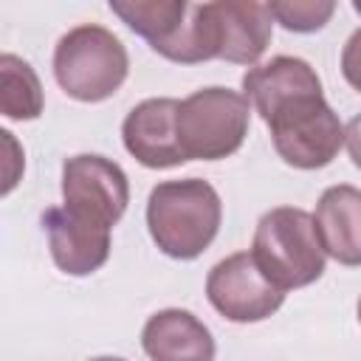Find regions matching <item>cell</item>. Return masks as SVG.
<instances>
[{"mask_svg":"<svg viewBox=\"0 0 361 361\" xmlns=\"http://www.w3.org/2000/svg\"><path fill=\"white\" fill-rule=\"evenodd\" d=\"M243 96L271 130L276 155L293 169L327 166L341 144L344 127L322 93V79L302 56L279 54L243 76Z\"/></svg>","mask_w":361,"mask_h":361,"instance_id":"cell-1","label":"cell"},{"mask_svg":"<svg viewBox=\"0 0 361 361\" xmlns=\"http://www.w3.org/2000/svg\"><path fill=\"white\" fill-rule=\"evenodd\" d=\"M223 203L203 178L164 180L149 192L147 228L152 243L172 259L200 257L217 237Z\"/></svg>","mask_w":361,"mask_h":361,"instance_id":"cell-2","label":"cell"},{"mask_svg":"<svg viewBox=\"0 0 361 361\" xmlns=\"http://www.w3.org/2000/svg\"><path fill=\"white\" fill-rule=\"evenodd\" d=\"M251 257L279 290H293L324 274L327 254L310 212L299 206H276L257 220Z\"/></svg>","mask_w":361,"mask_h":361,"instance_id":"cell-3","label":"cell"},{"mask_svg":"<svg viewBox=\"0 0 361 361\" xmlns=\"http://www.w3.org/2000/svg\"><path fill=\"white\" fill-rule=\"evenodd\" d=\"M130 56L121 39L96 23L65 31L54 48V79L76 102H104L124 85Z\"/></svg>","mask_w":361,"mask_h":361,"instance_id":"cell-4","label":"cell"},{"mask_svg":"<svg viewBox=\"0 0 361 361\" xmlns=\"http://www.w3.org/2000/svg\"><path fill=\"white\" fill-rule=\"evenodd\" d=\"M251 124V102L231 87H200L180 102L178 141L186 161H223L234 155Z\"/></svg>","mask_w":361,"mask_h":361,"instance_id":"cell-5","label":"cell"},{"mask_svg":"<svg viewBox=\"0 0 361 361\" xmlns=\"http://www.w3.org/2000/svg\"><path fill=\"white\" fill-rule=\"evenodd\" d=\"M206 299L223 319L251 324L274 316L285 302V290L259 271L251 251H237L209 271Z\"/></svg>","mask_w":361,"mask_h":361,"instance_id":"cell-6","label":"cell"},{"mask_svg":"<svg viewBox=\"0 0 361 361\" xmlns=\"http://www.w3.org/2000/svg\"><path fill=\"white\" fill-rule=\"evenodd\" d=\"M65 209L113 228L130 203L127 172L104 155H73L62 164Z\"/></svg>","mask_w":361,"mask_h":361,"instance_id":"cell-7","label":"cell"},{"mask_svg":"<svg viewBox=\"0 0 361 361\" xmlns=\"http://www.w3.org/2000/svg\"><path fill=\"white\" fill-rule=\"evenodd\" d=\"M178 110L180 102L172 96H155L135 104L124 124L121 141L124 149L147 169H172L186 164V155L178 141Z\"/></svg>","mask_w":361,"mask_h":361,"instance_id":"cell-8","label":"cell"},{"mask_svg":"<svg viewBox=\"0 0 361 361\" xmlns=\"http://www.w3.org/2000/svg\"><path fill=\"white\" fill-rule=\"evenodd\" d=\"M42 228L48 234L54 265L68 276H87L99 271L110 257V228L79 217L65 206L45 209Z\"/></svg>","mask_w":361,"mask_h":361,"instance_id":"cell-9","label":"cell"},{"mask_svg":"<svg viewBox=\"0 0 361 361\" xmlns=\"http://www.w3.org/2000/svg\"><path fill=\"white\" fill-rule=\"evenodd\" d=\"M214 23L217 59L234 65H254L271 45L274 17L268 3L254 0H217L209 3Z\"/></svg>","mask_w":361,"mask_h":361,"instance_id":"cell-10","label":"cell"},{"mask_svg":"<svg viewBox=\"0 0 361 361\" xmlns=\"http://www.w3.org/2000/svg\"><path fill=\"white\" fill-rule=\"evenodd\" d=\"M141 347L149 361H214L212 330L189 310L166 307L147 319Z\"/></svg>","mask_w":361,"mask_h":361,"instance_id":"cell-11","label":"cell"},{"mask_svg":"<svg viewBox=\"0 0 361 361\" xmlns=\"http://www.w3.org/2000/svg\"><path fill=\"white\" fill-rule=\"evenodd\" d=\"M316 231L327 257L341 265H361V189L350 183L327 186L316 203Z\"/></svg>","mask_w":361,"mask_h":361,"instance_id":"cell-12","label":"cell"},{"mask_svg":"<svg viewBox=\"0 0 361 361\" xmlns=\"http://www.w3.org/2000/svg\"><path fill=\"white\" fill-rule=\"evenodd\" d=\"M110 11L133 34L144 37L149 48L155 51L180 31L189 14V3L183 0H110Z\"/></svg>","mask_w":361,"mask_h":361,"instance_id":"cell-13","label":"cell"},{"mask_svg":"<svg viewBox=\"0 0 361 361\" xmlns=\"http://www.w3.org/2000/svg\"><path fill=\"white\" fill-rule=\"evenodd\" d=\"M45 107L37 71L17 54L0 56V110L11 121H34Z\"/></svg>","mask_w":361,"mask_h":361,"instance_id":"cell-14","label":"cell"},{"mask_svg":"<svg viewBox=\"0 0 361 361\" xmlns=\"http://www.w3.org/2000/svg\"><path fill=\"white\" fill-rule=\"evenodd\" d=\"M155 54H161L164 59L178 62V65H197V62L217 59L214 23H212L209 3L189 6V14H186L180 31L169 42H164L161 48H155Z\"/></svg>","mask_w":361,"mask_h":361,"instance_id":"cell-15","label":"cell"},{"mask_svg":"<svg viewBox=\"0 0 361 361\" xmlns=\"http://www.w3.org/2000/svg\"><path fill=\"white\" fill-rule=\"evenodd\" d=\"M268 11L274 23H279L288 31L313 34L330 23V17L336 14V3L333 0H271Z\"/></svg>","mask_w":361,"mask_h":361,"instance_id":"cell-16","label":"cell"},{"mask_svg":"<svg viewBox=\"0 0 361 361\" xmlns=\"http://www.w3.org/2000/svg\"><path fill=\"white\" fill-rule=\"evenodd\" d=\"M341 73L347 85L361 93V28H355L341 48Z\"/></svg>","mask_w":361,"mask_h":361,"instance_id":"cell-17","label":"cell"},{"mask_svg":"<svg viewBox=\"0 0 361 361\" xmlns=\"http://www.w3.org/2000/svg\"><path fill=\"white\" fill-rule=\"evenodd\" d=\"M344 144H347L350 161L361 169V113L355 118H350V124L344 127Z\"/></svg>","mask_w":361,"mask_h":361,"instance_id":"cell-18","label":"cell"},{"mask_svg":"<svg viewBox=\"0 0 361 361\" xmlns=\"http://www.w3.org/2000/svg\"><path fill=\"white\" fill-rule=\"evenodd\" d=\"M90 361H124V358H116V355H96V358H90Z\"/></svg>","mask_w":361,"mask_h":361,"instance_id":"cell-19","label":"cell"},{"mask_svg":"<svg viewBox=\"0 0 361 361\" xmlns=\"http://www.w3.org/2000/svg\"><path fill=\"white\" fill-rule=\"evenodd\" d=\"M353 8H355V11L361 14V0H355V3H353Z\"/></svg>","mask_w":361,"mask_h":361,"instance_id":"cell-20","label":"cell"},{"mask_svg":"<svg viewBox=\"0 0 361 361\" xmlns=\"http://www.w3.org/2000/svg\"><path fill=\"white\" fill-rule=\"evenodd\" d=\"M355 310H358V322H361V299H358V307Z\"/></svg>","mask_w":361,"mask_h":361,"instance_id":"cell-21","label":"cell"}]
</instances>
